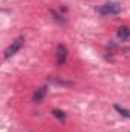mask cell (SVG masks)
I'll return each instance as SVG.
<instances>
[{"instance_id":"3957f363","label":"cell","mask_w":130,"mask_h":132,"mask_svg":"<svg viewBox=\"0 0 130 132\" xmlns=\"http://www.w3.org/2000/svg\"><path fill=\"white\" fill-rule=\"evenodd\" d=\"M67 46L66 45H58L57 46V65L58 66H63L66 63V60H67Z\"/></svg>"},{"instance_id":"5b68a950","label":"cell","mask_w":130,"mask_h":132,"mask_svg":"<svg viewBox=\"0 0 130 132\" xmlns=\"http://www.w3.org/2000/svg\"><path fill=\"white\" fill-rule=\"evenodd\" d=\"M118 37H119L121 40H127L130 37V28L129 26H121V28H118Z\"/></svg>"},{"instance_id":"52a82bcc","label":"cell","mask_w":130,"mask_h":132,"mask_svg":"<svg viewBox=\"0 0 130 132\" xmlns=\"http://www.w3.org/2000/svg\"><path fill=\"white\" fill-rule=\"evenodd\" d=\"M113 108H115V109H116V111H118V112L123 115V117H126V118H130V111H129V109H126V108H121L119 104H115Z\"/></svg>"},{"instance_id":"ba28073f","label":"cell","mask_w":130,"mask_h":132,"mask_svg":"<svg viewBox=\"0 0 130 132\" xmlns=\"http://www.w3.org/2000/svg\"><path fill=\"white\" fill-rule=\"evenodd\" d=\"M51 14L54 15V19L57 20V22H61V23H66V19L61 15V14H58V12H55L54 9H51Z\"/></svg>"},{"instance_id":"7a4b0ae2","label":"cell","mask_w":130,"mask_h":132,"mask_svg":"<svg viewBox=\"0 0 130 132\" xmlns=\"http://www.w3.org/2000/svg\"><path fill=\"white\" fill-rule=\"evenodd\" d=\"M23 42H25V38H23L22 35H20V37H17V38H15V40H14V42H12V43L5 49V55H3V57L8 60V59H11L14 54H17V51L23 46Z\"/></svg>"},{"instance_id":"277c9868","label":"cell","mask_w":130,"mask_h":132,"mask_svg":"<svg viewBox=\"0 0 130 132\" xmlns=\"http://www.w3.org/2000/svg\"><path fill=\"white\" fill-rule=\"evenodd\" d=\"M46 94H48V86H41V88H38L35 92H34L32 95V100L34 103H41L44 97H46Z\"/></svg>"},{"instance_id":"6da1fadb","label":"cell","mask_w":130,"mask_h":132,"mask_svg":"<svg viewBox=\"0 0 130 132\" xmlns=\"http://www.w3.org/2000/svg\"><path fill=\"white\" fill-rule=\"evenodd\" d=\"M97 12L101 14V15H115V14H119L121 12V6L118 3L109 2V3H104L99 8H97Z\"/></svg>"},{"instance_id":"8992f818","label":"cell","mask_w":130,"mask_h":132,"mask_svg":"<svg viewBox=\"0 0 130 132\" xmlns=\"http://www.w3.org/2000/svg\"><path fill=\"white\" fill-rule=\"evenodd\" d=\"M52 115H54L57 120H60V121H66V114L61 109H54V111H52Z\"/></svg>"}]
</instances>
